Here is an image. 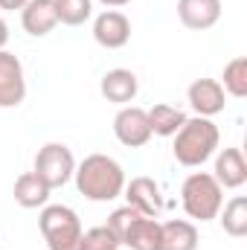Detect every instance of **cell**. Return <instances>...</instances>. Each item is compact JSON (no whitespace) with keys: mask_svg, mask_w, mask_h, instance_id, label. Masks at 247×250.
I'll return each instance as SVG.
<instances>
[{"mask_svg":"<svg viewBox=\"0 0 247 250\" xmlns=\"http://www.w3.org/2000/svg\"><path fill=\"white\" fill-rule=\"evenodd\" d=\"M73 178H76V189L87 201H96V204H108V201L120 198L125 189L123 166L108 154H87L76 166Z\"/></svg>","mask_w":247,"mask_h":250,"instance_id":"obj_1","label":"cell"},{"mask_svg":"<svg viewBox=\"0 0 247 250\" xmlns=\"http://www.w3.org/2000/svg\"><path fill=\"white\" fill-rule=\"evenodd\" d=\"M218 143H221V134H218V125L206 117H192L181 125V131L175 134V146H172V154L175 160L186 166V169H198L204 166L215 151H218Z\"/></svg>","mask_w":247,"mask_h":250,"instance_id":"obj_2","label":"cell"},{"mask_svg":"<svg viewBox=\"0 0 247 250\" xmlns=\"http://www.w3.org/2000/svg\"><path fill=\"white\" fill-rule=\"evenodd\" d=\"M181 204L192 221H201V224L212 221L221 212L224 189L218 187V181L209 172H192L181 187Z\"/></svg>","mask_w":247,"mask_h":250,"instance_id":"obj_3","label":"cell"},{"mask_svg":"<svg viewBox=\"0 0 247 250\" xmlns=\"http://www.w3.org/2000/svg\"><path fill=\"white\" fill-rule=\"evenodd\" d=\"M38 227H41V236L47 242L50 250H79L82 248V218L73 207H64V204H47L41 207V215H38Z\"/></svg>","mask_w":247,"mask_h":250,"instance_id":"obj_4","label":"cell"},{"mask_svg":"<svg viewBox=\"0 0 247 250\" xmlns=\"http://www.w3.org/2000/svg\"><path fill=\"white\" fill-rule=\"evenodd\" d=\"M108 227L120 239V245L128 250H154L157 239H160V221L148 218V215H140L128 204L108 215Z\"/></svg>","mask_w":247,"mask_h":250,"instance_id":"obj_5","label":"cell"},{"mask_svg":"<svg viewBox=\"0 0 247 250\" xmlns=\"http://www.w3.org/2000/svg\"><path fill=\"white\" fill-rule=\"evenodd\" d=\"M32 172H35L50 189H59L73 178V172H76V157H73V151H70L64 143H47V146L38 148Z\"/></svg>","mask_w":247,"mask_h":250,"instance_id":"obj_6","label":"cell"},{"mask_svg":"<svg viewBox=\"0 0 247 250\" xmlns=\"http://www.w3.org/2000/svg\"><path fill=\"white\" fill-rule=\"evenodd\" d=\"M26 99L23 64L15 53L0 50V108H18Z\"/></svg>","mask_w":247,"mask_h":250,"instance_id":"obj_7","label":"cell"},{"mask_svg":"<svg viewBox=\"0 0 247 250\" xmlns=\"http://www.w3.org/2000/svg\"><path fill=\"white\" fill-rule=\"evenodd\" d=\"M114 134L128 148H143L154 137L151 125H148V114L137 105H123L120 108V114L114 117Z\"/></svg>","mask_w":247,"mask_h":250,"instance_id":"obj_8","label":"cell"},{"mask_svg":"<svg viewBox=\"0 0 247 250\" xmlns=\"http://www.w3.org/2000/svg\"><path fill=\"white\" fill-rule=\"evenodd\" d=\"M186 99H189L195 117H206V120L221 114L227 105V93H224L218 79H195L186 90Z\"/></svg>","mask_w":247,"mask_h":250,"instance_id":"obj_9","label":"cell"},{"mask_svg":"<svg viewBox=\"0 0 247 250\" xmlns=\"http://www.w3.org/2000/svg\"><path fill=\"white\" fill-rule=\"evenodd\" d=\"M93 38L105 50H120L131 41V21L120 9H105L93 21Z\"/></svg>","mask_w":247,"mask_h":250,"instance_id":"obj_10","label":"cell"},{"mask_svg":"<svg viewBox=\"0 0 247 250\" xmlns=\"http://www.w3.org/2000/svg\"><path fill=\"white\" fill-rule=\"evenodd\" d=\"M123 195H125V201H128V207L137 209L140 215L157 218V215L163 212V195H160V187H157L151 178H145V175L131 178V184L125 181Z\"/></svg>","mask_w":247,"mask_h":250,"instance_id":"obj_11","label":"cell"},{"mask_svg":"<svg viewBox=\"0 0 247 250\" xmlns=\"http://www.w3.org/2000/svg\"><path fill=\"white\" fill-rule=\"evenodd\" d=\"M221 189H239L247 181V163L242 148H221L215 154V169L209 172Z\"/></svg>","mask_w":247,"mask_h":250,"instance_id":"obj_12","label":"cell"},{"mask_svg":"<svg viewBox=\"0 0 247 250\" xmlns=\"http://www.w3.org/2000/svg\"><path fill=\"white\" fill-rule=\"evenodd\" d=\"M178 18L186 29H209L221 21V0H178Z\"/></svg>","mask_w":247,"mask_h":250,"instance_id":"obj_13","label":"cell"},{"mask_svg":"<svg viewBox=\"0 0 247 250\" xmlns=\"http://www.w3.org/2000/svg\"><path fill=\"white\" fill-rule=\"evenodd\" d=\"M21 23L32 38H44L59 26V15H56V3L53 0H26V6L21 9Z\"/></svg>","mask_w":247,"mask_h":250,"instance_id":"obj_14","label":"cell"},{"mask_svg":"<svg viewBox=\"0 0 247 250\" xmlns=\"http://www.w3.org/2000/svg\"><path fill=\"white\" fill-rule=\"evenodd\" d=\"M99 90H102V96H105L108 102H114V105H128V102H134L137 93H140V79H137L131 70H125V67H114V70H108V73L102 76Z\"/></svg>","mask_w":247,"mask_h":250,"instance_id":"obj_15","label":"cell"},{"mask_svg":"<svg viewBox=\"0 0 247 250\" xmlns=\"http://www.w3.org/2000/svg\"><path fill=\"white\" fill-rule=\"evenodd\" d=\"M154 250H198V227L186 218L163 221Z\"/></svg>","mask_w":247,"mask_h":250,"instance_id":"obj_16","label":"cell"},{"mask_svg":"<svg viewBox=\"0 0 247 250\" xmlns=\"http://www.w3.org/2000/svg\"><path fill=\"white\" fill-rule=\"evenodd\" d=\"M50 192H53V189L47 187V184H44L35 172H23V175H18L15 189H12V195H15L18 207H23V209H38V207H47Z\"/></svg>","mask_w":247,"mask_h":250,"instance_id":"obj_17","label":"cell"},{"mask_svg":"<svg viewBox=\"0 0 247 250\" xmlns=\"http://www.w3.org/2000/svg\"><path fill=\"white\" fill-rule=\"evenodd\" d=\"M145 114H148L151 134H157V137H175V134L181 131V125L189 120L181 108L166 105V102H157V105H154V108H148Z\"/></svg>","mask_w":247,"mask_h":250,"instance_id":"obj_18","label":"cell"},{"mask_svg":"<svg viewBox=\"0 0 247 250\" xmlns=\"http://www.w3.org/2000/svg\"><path fill=\"white\" fill-rule=\"evenodd\" d=\"M218 218H221V227H224L227 236H233V239L247 236V198L245 195H236L227 204H221Z\"/></svg>","mask_w":247,"mask_h":250,"instance_id":"obj_19","label":"cell"},{"mask_svg":"<svg viewBox=\"0 0 247 250\" xmlns=\"http://www.w3.org/2000/svg\"><path fill=\"white\" fill-rule=\"evenodd\" d=\"M221 79H224L221 87H224L227 96L245 99L247 96V59L245 56H239V59H233V62L224 64V76H221Z\"/></svg>","mask_w":247,"mask_h":250,"instance_id":"obj_20","label":"cell"},{"mask_svg":"<svg viewBox=\"0 0 247 250\" xmlns=\"http://www.w3.org/2000/svg\"><path fill=\"white\" fill-rule=\"evenodd\" d=\"M59 23L64 26H82L93 15V0H53Z\"/></svg>","mask_w":247,"mask_h":250,"instance_id":"obj_21","label":"cell"},{"mask_svg":"<svg viewBox=\"0 0 247 250\" xmlns=\"http://www.w3.org/2000/svg\"><path fill=\"white\" fill-rule=\"evenodd\" d=\"M120 239L111 233V227L108 224H102V227H90V230H84L82 233V248L79 250H120Z\"/></svg>","mask_w":247,"mask_h":250,"instance_id":"obj_22","label":"cell"},{"mask_svg":"<svg viewBox=\"0 0 247 250\" xmlns=\"http://www.w3.org/2000/svg\"><path fill=\"white\" fill-rule=\"evenodd\" d=\"M23 6H26V0H0V9H9V12L23 9Z\"/></svg>","mask_w":247,"mask_h":250,"instance_id":"obj_23","label":"cell"},{"mask_svg":"<svg viewBox=\"0 0 247 250\" xmlns=\"http://www.w3.org/2000/svg\"><path fill=\"white\" fill-rule=\"evenodd\" d=\"M6 41H9V26H6V21L0 18V50H6Z\"/></svg>","mask_w":247,"mask_h":250,"instance_id":"obj_24","label":"cell"},{"mask_svg":"<svg viewBox=\"0 0 247 250\" xmlns=\"http://www.w3.org/2000/svg\"><path fill=\"white\" fill-rule=\"evenodd\" d=\"M102 6H108V9H120V6H128L131 0H99Z\"/></svg>","mask_w":247,"mask_h":250,"instance_id":"obj_25","label":"cell"}]
</instances>
